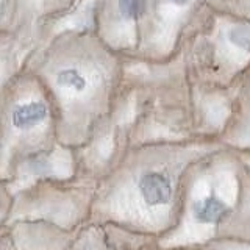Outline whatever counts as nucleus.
Returning a JSON list of instances; mask_svg holds the SVG:
<instances>
[{
  "instance_id": "obj_10",
  "label": "nucleus",
  "mask_w": 250,
  "mask_h": 250,
  "mask_svg": "<svg viewBox=\"0 0 250 250\" xmlns=\"http://www.w3.org/2000/svg\"><path fill=\"white\" fill-rule=\"evenodd\" d=\"M229 39L234 47H238L241 50L250 52V27L238 25L231 28L229 33Z\"/></svg>"
},
{
  "instance_id": "obj_2",
  "label": "nucleus",
  "mask_w": 250,
  "mask_h": 250,
  "mask_svg": "<svg viewBox=\"0 0 250 250\" xmlns=\"http://www.w3.org/2000/svg\"><path fill=\"white\" fill-rule=\"evenodd\" d=\"M242 241L250 244V167L224 146L188 170L178 222L161 236L163 250Z\"/></svg>"
},
{
  "instance_id": "obj_3",
  "label": "nucleus",
  "mask_w": 250,
  "mask_h": 250,
  "mask_svg": "<svg viewBox=\"0 0 250 250\" xmlns=\"http://www.w3.org/2000/svg\"><path fill=\"white\" fill-rule=\"evenodd\" d=\"M97 180L83 175L42 178L13 194L11 209L0 224L47 221L66 230H78L91 222Z\"/></svg>"
},
{
  "instance_id": "obj_7",
  "label": "nucleus",
  "mask_w": 250,
  "mask_h": 250,
  "mask_svg": "<svg viewBox=\"0 0 250 250\" xmlns=\"http://www.w3.org/2000/svg\"><path fill=\"white\" fill-rule=\"evenodd\" d=\"M18 250H70L78 230H66L47 221H18L2 225Z\"/></svg>"
},
{
  "instance_id": "obj_8",
  "label": "nucleus",
  "mask_w": 250,
  "mask_h": 250,
  "mask_svg": "<svg viewBox=\"0 0 250 250\" xmlns=\"http://www.w3.org/2000/svg\"><path fill=\"white\" fill-rule=\"evenodd\" d=\"M108 250H163L161 238L117 224H105Z\"/></svg>"
},
{
  "instance_id": "obj_15",
  "label": "nucleus",
  "mask_w": 250,
  "mask_h": 250,
  "mask_svg": "<svg viewBox=\"0 0 250 250\" xmlns=\"http://www.w3.org/2000/svg\"><path fill=\"white\" fill-rule=\"evenodd\" d=\"M170 2H174V3H177V5H185V3L189 2V0H170Z\"/></svg>"
},
{
  "instance_id": "obj_9",
  "label": "nucleus",
  "mask_w": 250,
  "mask_h": 250,
  "mask_svg": "<svg viewBox=\"0 0 250 250\" xmlns=\"http://www.w3.org/2000/svg\"><path fill=\"white\" fill-rule=\"evenodd\" d=\"M70 250H108L105 227L96 222L80 227Z\"/></svg>"
},
{
  "instance_id": "obj_5",
  "label": "nucleus",
  "mask_w": 250,
  "mask_h": 250,
  "mask_svg": "<svg viewBox=\"0 0 250 250\" xmlns=\"http://www.w3.org/2000/svg\"><path fill=\"white\" fill-rule=\"evenodd\" d=\"M135 121L105 117L84 146L75 148L78 175L99 182L114 167L121 156L131 147V130Z\"/></svg>"
},
{
  "instance_id": "obj_11",
  "label": "nucleus",
  "mask_w": 250,
  "mask_h": 250,
  "mask_svg": "<svg viewBox=\"0 0 250 250\" xmlns=\"http://www.w3.org/2000/svg\"><path fill=\"white\" fill-rule=\"evenodd\" d=\"M119 10L124 18L136 19L144 11V0H119Z\"/></svg>"
},
{
  "instance_id": "obj_14",
  "label": "nucleus",
  "mask_w": 250,
  "mask_h": 250,
  "mask_svg": "<svg viewBox=\"0 0 250 250\" xmlns=\"http://www.w3.org/2000/svg\"><path fill=\"white\" fill-rule=\"evenodd\" d=\"M239 155L242 156V160L247 163V166L250 167V150H246V152H239Z\"/></svg>"
},
{
  "instance_id": "obj_4",
  "label": "nucleus",
  "mask_w": 250,
  "mask_h": 250,
  "mask_svg": "<svg viewBox=\"0 0 250 250\" xmlns=\"http://www.w3.org/2000/svg\"><path fill=\"white\" fill-rule=\"evenodd\" d=\"M60 144L53 102L41 92L11 97L2 113L0 180L10 177L23 160L49 152Z\"/></svg>"
},
{
  "instance_id": "obj_1",
  "label": "nucleus",
  "mask_w": 250,
  "mask_h": 250,
  "mask_svg": "<svg viewBox=\"0 0 250 250\" xmlns=\"http://www.w3.org/2000/svg\"><path fill=\"white\" fill-rule=\"evenodd\" d=\"M225 144L195 136L131 146L97 182L91 222L163 236L178 222L188 170Z\"/></svg>"
},
{
  "instance_id": "obj_6",
  "label": "nucleus",
  "mask_w": 250,
  "mask_h": 250,
  "mask_svg": "<svg viewBox=\"0 0 250 250\" xmlns=\"http://www.w3.org/2000/svg\"><path fill=\"white\" fill-rule=\"evenodd\" d=\"M78 175L75 148L58 144L49 152L23 160L14 167L10 177L0 180V186L11 194L42 178H70Z\"/></svg>"
},
{
  "instance_id": "obj_12",
  "label": "nucleus",
  "mask_w": 250,
  "mask_h": 250,
  "mask_svg": "<svg viewBox=\"0 0 250 250\" xmlns=\"http://www.w3.org/2000/svg\"><path fill=\"white\" fill-rule=\"evenodd\" d=\"M0 250H18L11 234L3 227H0Z\"/></svg>"
},
{
  "instance_id": "obj_13",
  "label": "nucleus",
  "mask_w": 250,
  "mask_h": 250,
  "mask_svg": "<svg viewBox=\"0 0 250 250\" xmlns=\"http://www.w3.org/2000/svg\"><path fill=\"white\" fill-rule=\"evenodd\" d=\"M166 250H216V249L211 244H197V246H182V247H174Z\"/></svg>"
}]
</instances>
